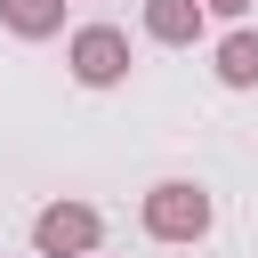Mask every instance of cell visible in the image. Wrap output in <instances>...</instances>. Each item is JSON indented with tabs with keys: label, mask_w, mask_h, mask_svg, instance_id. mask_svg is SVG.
<instances>
[{
	"label": "cell",
	"mask_w": 258,
	"mask_h": 258,
	"mask_svg": "<svg viewBox=\"0 0 258 258\" xmlns=\"http://www.w3.org/2000/svg\"><path fill=\"white\" fill-rule=\"evenodd\" d=\"M137 226H145V242L194 250V242L218 226V202H210V185H194V177H161V185H145V202H137Z\"/></svg>",
	"instance_id": "6da1fadb"
},
{
	"label": "cell",
	"mask_w": 258,
	"mask_h": 258,
	"mask_svg": "<svg viewBox=\"0 0 258 258\" xmlns=\"http://www.w3.org/2000/svg\"><path fill=\"white\" fill-rule=\"evenodd\" d=\"M210 64H218V81H226V89H258V32H250V24H234V32L218 40V56H210Z\"/></svg>",
	"instance_id": "5b68a950"
},
{
	"label": "cell",
	"mask_w": 258,
	"mask_h": 258,
	"mask_svg": "<svg viewBox=\"0 0 258 258\" xmlns=\"http://www.w3.org/2000/svg\"><path fill=\"white\" fill-rule=\"evenodd\" d=\"M0 24L16 40H56L64 32V0H0Z\"/></svg>",
	"instance_id": "8992f818"
},
{
	"label": "cell",
	"mask_w": 258,
	"mask_h": 258,
	"mask_svg": "<svg viewBox=\"0 0 258 258\" xmlns=\"http://www.w3.org/2000/svg\"><path fill=\"white\" fill-rule=\"evenodd\" d=\"M210 32V8L202 0H145V40H161V48H194Z\"/></svg>",
	"instance_id": "277c9868"
},
{
	"label": "cell",
	"mask_w": 258,
	"mask_h": 258,
	"mask_svg": "<svg viewBox=\"0 0 258 258\" xmlns=\"http://www.w3.org/2000/svg\"><path fill=\"white\" fill-rule=\"evenodd\" d=\"M97 242H105L97 202H48V210L32 218V250H40V258H89Z\"/></svg>",
	"instance_id": "3957f363"
},
{
	"label": "cell",
	"mask_w": 258,
	"mask_h": 258,
	"mask_svg": "<svg viewBox=\"0 0 258 258\" xmlns=\"http://www.w3.org/2000/svg\"><path fill=\"white\" fill-rule=\"evenodd\" d=\"M64 64H73L81 89H121L129 81V32L121 24H81L64 40Z\"/></svg>",
	"instance_id": "7a4b0ae2"
},
{
	"label": "cell",
	"mask_w": 258,
	"mask_h": 258,
	"mask_svg": "<svg viewBox=\"0 0 258 258\" xmlns=\"http://www.w3.org/2000/svg\"><path fill=\"white\" fill-rule=\"evenodd\" d=\"M202 8H210V16H226V24H242V16L258 8V0H202Z\"/></svg>",
	"instance_id": "52a82bcc"
},
{
	"label": "cell",
	"mask_w": 258,
	"mask_h": 258,
	"mask_svg": "<svg viewBox=\"0 0 258 258\" xmlns=\"http://www.w3.org/2000/svg\"><path fill=\"white\" fill-rule=\"evenodd\" d=\"M89 258H97V250H89Z\"/></svg>",
	"instance_id": "ba28073f"
}]
</instances>
